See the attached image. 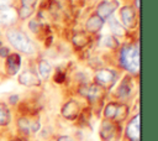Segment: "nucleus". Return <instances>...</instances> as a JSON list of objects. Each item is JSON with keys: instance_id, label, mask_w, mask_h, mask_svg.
I'll use <instances>...</instances> for the list:
<instances>
[{"instance_id": "nucleus-3", "label": "nucleus", "mask_w": 158, "mask_h": 141, "mask_svg": "<svg viewBox=\"0 0 158 141\" xmlns=\"http://www.w3.org/2000/svg\"><path fill=\"white\" fill-rule=\"evenodd\" d=\"M95 80H96V83L99 85L105 87V88H109L116 80V72L112 70V69H107V68L99 69L95 73Z\"/></svg>"}, {"instance_id": "nucleus-21", "label": "nucleus", "mask_w": 158, "mask_h": 141, "mask_svg": "<svg viewBox=\"0 0 158 141\" xmlns=\"http://www.w3.org/2000/svg\"><path fill=\"white\" fill-rule=\"evenodd\" d=\"M73 43L77 47H83V46H85L88 43V37L84 36V35H81V33L80 35H75L73 37Z\"/></svg>"}, {"instance_id": "nucleus-11", "label": "nucleus", "mask_w": 158, "mask_h": 141, "mask_svg": "<svg viewBox=\"0 0 158 141\" xmlns=\"http://www.w3.org/2000/svg\"><path fill=\"white\" fill-rule=\"evenodd\" d=\"M79 93L83 96L88 98L89 100H95V99H98L100 96L101 89L96 84H90V85H83V87H80L79 88Z\"/></svg>"}, {"instance_id": "nucleus-22", "label": "nucleus", "mask_w": 158, "mask_h": 141, "mask_svg": "<svg viewBox=\"0 0 158 141\" xmlns=\"http://www.w3.org/2000/svg\"><path fill=\"white\" fill-rule=\"evenodd\" d=\"M32 11H33L32 7H25V6H22V7L20 9L19 15H20L21 19H26V17H28V16L32 14Z\"/></svg>"}, {"instance_id": "nucleus-10", "label": "nucleus", "mask_w": 158, "mask_h": 141, "mask_svg": "<svg viewBox=\"0 0 158 141\" xmlns=\"http://www.w3.org/2000/svg\"><path fill=\"white\" fill-rule=\"evenodd\" d=\"M21 66V57L17 53H11L6 58V70L10 75H15Z\"/></svg>"}, {"instance_id": "nucleus-23", "label": "nucleus", "mask_w": 158, "mask_h": 141, "mask_svg": "<svg viewBox=\"0 0 158 141\" xmlns=\"http://www.w3.org/2000/svg\"><path fill=\"white\" fill-rule=\"evenodd\" d=\"M36 1H37V0H21L22 6H25V7H32V9H33Z\"/></svg>"}, {"instance_id": "nucleus-17", "label": "nucleus", "mask_w": 158, "mask_h": 141, "mask_svg": "<svg viewBox=\"0 0 158 141\" xmlns=\"http://www.w3.org/2000/svg\"><path fill=\"white\" fill-rule=\"evenodd\" d=\"M11 120V116H10V110L9 108L0 103V126H6Z\"/></svg>"}, {"instance_id": "nucleus-4", "label": "nucleus", "mask_w": 158, "mask_h": 141, "mask_svg": "<svg viewBox=\"0 0 158 141\" xmlns=\"http://www.w3.org/2000/svg\"><path fill=\"white\" fill-rule=\"evenodd\" d=\"M120 135V127L112 124L109 120L102 121L100 127V136L104 141H115L116 137Z\"/></svg>"}, {"instance_id": "nucleus-16", "label": "nucleus", "mask_w": 158, "mask_h": 141, "mask_svg": "<svg viewBox=\"0 0 158 141\" xmlns=\"http://www.w3.org/2000/svg\"><path fill=\"white\" fill-rule=\"evenodd\" d=\"M51 70H52V67H51L49 62H47L44 59L38 62V74H40V78L48 79L49 74H51Z\"/></svg>"}, {"instance_id": "nucleus-1", "label": "nucleus", "mask_w": 158, "mask_h": 141, "mask_svg": "<svg viewBox=\"0 0 158 141\" xmlns=\"http://www.w3.org/2000/svg\"><path fill=\"white\" fill-rule=\"evenodd\" d=\"M120 62L128 72H137L139 68V48L133 45H126L120 53Z\"/></svg>"}, {"instance_id": "nucleus-20", "label": "nucleus", "mask_w": 158, "mask_h": 141, "mask_svg": "<svg viewBox=\"0 0 158 141\" xmlns=\"http://www.w3.org/2000/svg\"><path fill=\"white\" fill-rule=\"evenodd\" d=\"M127 114H128V108H127V105L118 104V108H117V111H116V115H115V120H116V121H122L123 119H126Z\"/></svg>"}, {"instance_id": "nucleus-8", "label": "nucleus", "mask_w": 158, "mask_h": 141, "mask_svg": "<svg viewBox=\"0 0 158 141\" xmlns=\"http://www.w3.org/2000/svg\"><path fill=\"white\" fill-rule=\"evenodd\" d=\"M79 111H80V106H79V103L75 100L67 101L62 108V115L68 120L77 119V116L79 115Z\"/></svg>"}, {"instance_id": "nucleus-7", "label": "nucleus", "mask_w": 158, "mask_h": 141, "mask_svg": "<svg viewBox=\"0 0 158 141\" xmlns=\"http://www.w3.org/2000/svg\"><path fill=\"white\" fill-rule=\"evenodd\" d=\"M126 136L130 141H139V115H135L126 126Z\"/></svg>"}, {"instance_id": "nucleus-26", "label": "nucleus", "mask_w": 158, "mask_h": 141, "mask_svg": "<svg viewBox=\"0 0 158 141\" xmlns=\"http://www.w3.org/2000/svg\"><path fill=\"white\" fill-rule=\"evenodd\" d=\"M57 141H75V140L72 139V137H69V136H59L57 139Z\"/></svg>"}, {"instance_id": "nucleus-27", "label": "nucleus", "mask_w": 158, "mask_h": 141, "mask_svg": "<svg viewBox=\"0 0 158 141\" xmlns=\"http://www.w3.org/2000/svg\"><path fill=\"white\" fill-rule=\"evenodd\" d=\"M17 99H19L17 95H12V96H10V99H9V100H10V104H15V103L17 101Z\"/></svg>"}, {"instance_id": "nucleus-6", "label": "nucleus", "mask_w": 158, "mask_h": 141, "mask_svg": "<svg viewBox=\"0 0 158 141\" xmlns=\"http://www.w3.org/2000/svg\"><path fill=\"white\" fill-rule=\"evenodd\" d=\"M17 126L25 134H33V132H37L40 130L41 124L38 120H31L28 118H19Z\"/></svg>"}, {"instance_id": "nucleus-5", "label": "nucleus", "mask_w": 158, "mask_h": 141, "mask_svg": "<svg viewBox=\"0 0 158 141\" xmlns=\"http://www.w3.org/2000/svg\"><path fill=\"white\" fill-rule=\"evenodd\" d=\"M118 6V2L116 0H105V1H101L98 6V16L101 19V20H105V19H109L111 16V14L117 9Z\"/></svg>"}, {"instance_id": "nucleus-29", "label": "nucleus", "mask_w": 158, "mask_h": 141, "mask_svg": "<svg viewBox=\"0 0 158 141\" xmlns=\"http://www.w3.org/2000/svg\"><path fill=\"white\" fill-rule=\"evenodd\" d=\"M10 141H22V140H20V139H12V140H10Z\"/></svg>"}, {"instance_id": "nucleus-15", "label": "nucleus", "mask_w": 158, "mask_h": 141, "mask_svg": "<svg viewBox=\"0 0 158 141\" xmlns=\"http://www.w3.org/2000/svg\"><path fill=\"white\" fill-rule=\"evenodd\" d=\"M104 25V20H101L98 15H94L91 17H89V20L86 21V30L89 32H98Z\"/></svg>"}, {"instance_id": "nucleus-14", "label": "nucleus", "mask_w": 158, "mask_h": 141, "mask_svg": "<svg viewBox=\"0 0 158 141\" xmlns=\"http://www.w3.org/2000/svg\"><path fill=\"white\" fill-rule=\"evenodd\" d=\"M15 20H16V12L12 9L7 7V9L0 10V24L9 25V24H12Z\"/></svg>"}, {"instance_id": "nucleus-9", "label": "nucleus", "mask_w": 158, "mask_h": 141, "mask_svg": "<svg viewBox=\"0 0 158 141\" xmlns=\"http://www.w3.org/2000/svg\"><path fill=\"white\" fill-rule=\"evenodd\" d=\"M19 83L26 87H38L41 84V78L37 77L32 70H23L19 75Z\"/></svg>"}, {"instance_id": "nucleus-18", "label": "nucleus", "mask_w": 158, "mask_h": 141, "mask_svg": "<svg viewBox=\"0 0 158 141\" xmlns=\"http://www.w3.org/2000/svg\"><path fill=\"white\" fill-rule=\"evenodd\" d=\"M117 108H118V104H117V103H109V104L105 106V109H104V115H105L106 120L115 119Z\"/></svg>"}, {"instance_id": "nucleus-28", "label": "nucleus", "mask_w": 158, "mask_h": 141, "mask_svg": "<svg viewBox=\"0 0 158 141\" xmlns=\"http://www.w3.org/2000/svg\"><path fill=\"white\" fill-rule=\"evenodd\" d=\"M136 7L139 9V0H136Z\"/></svg>"}, {"instance_id": "nucleus-24", "label": "nucleus", "mask_w": 158, "mask_h": 141, "mask_svg": "<svg viewBox=\"0 0 158 141\" xmlns=\"http://www.w3.org/2000/svg\"><path fill=\"white\" fill-rule=\"evenodd\" d=\"M11 2H12V0H0V10L10 7Z\"/></svg>"}, {"instance_id": "nucleus-19", "label": "nucleus", "mask_w": 158, "mask_h": 141, "mask_svg": "<svg viewBox=\"0 0 158 141\" xmlns=\"http://www.w3.org/2000/svg\"><path fill=\"white\" fill-rule=\"evenodd\" d=\"M117 94H118L120 98H126V96H128V94H130V84H128V79H127V78H125V79L121 82V84H120V87H118V89H117Z\"/></svg>"}, {"instance_id": "nucleus-25", "label": "nucleus", "mask_w": 158, "mask_h": 141, "mask_svg": "<svg viewBox=\"0 0 158 141\" xmlns=\"http://www.w3.org/2000/svg\"><path fill=\"white\" fill-rule=\"evenodd\" d=\"M9 54H10V52L6 47H0V57H7Z\"/></svg>"}, {"instance_id": "nucleus-2", "label": "nucleus", "mask_w": 158, "mask_h": 141, "mask_svg": "<svg viewBox=\"0 0 158 141\" xmlns=\"http://www.w3.org/2000/svg\"><path fill=\"white\" fill-rule=\"evenodd\" d=\"M7 40L16 49H19L23 53H32L35 51V47H33L32 42L28 40V37L19 30L7 31Z\"/></svg>"}, {"instance_id": "nucleus-30", "label": "nucleus", "mask_w": 158, "mask_h": 141, "mask_svg": "<svg viewBox=\"0 0 158 141\" xmlns=\"http://www.w3.org/2000/svg\"><path fill=\"white\" fill-rule=\"evenodd\" d=\"M0 47H1V40H0Z\"/></svg>"}, {"instance_id": "nucleus-12", "label": "nucleus", "mask_w": 158, "mask_h": 141, "mask_svg": "<svg viewBox=\"0 0 158 141\" xmlns=\"http://www.w3.org/2000/svg\"><path fill=\"white\" fill-rule=\"evenodd\" d=\"M121 19L126 27H135L136 25V14L131 6H123L120 11Z\"/></svg>"}, {"instance_id": "nucleus-13", "label": "nucleus", "mask_w": 158, "mask_h": 141, "mask_svg": "<svg viewBox=\"0 0 158 141\" xmlns=\"http://www.w3.org/2000/svg\"><path fill=\"white\" fill-rule=\"evenodd\" d=\"M109 26H110V30L111 32L115 35V36H125L126 35V28L114 17V16H110L109 17Z\"/></svg>"}]
</instances>
